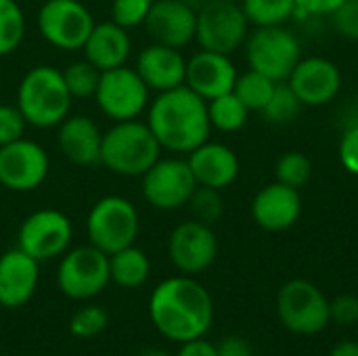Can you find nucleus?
Returning <instances> with one entry per match:
<instances>
[{
    "label": "nucleus",
    "instance_id": "obj_1",
    "mask_svg": "<svg viewBox=\"0 0 358 356\" xmlns=\"http://www.w3.org/2000/svg\"><path fill=\"white\" fill-rule=\"evenodd\" d=\"M153 327L168 340L185 344L203 338L214 321L210 292L189 275L164 279L149 298Z\"/></svg>",
    "mask_w": 358,
    "mask_h": 356
},
{
    "label": "nucleus",
    "instance_id": "obj_2",
    "mask_svg": "<svg viewBox=\"0 0 358 356\" xmlns=\"http://www.w3.org/2000/svg\"><path fill=\"white\" fill-rule=\"evenodd\" d=\"M164 151L172 155H189L195 147L210 138L208 103L189 86L157 92L147 107L145 120Z\"/></svg>",
    "mask_w": 358,
    "mask_h": 356
},
{
    "label": "nucleus",
    "instance_id": "obj_3",
    "mask_svg": "<svg viewBox=\"0 0 358 356\" xmlns=\"http://www.w3.org/2000/svg\"><path fill=\"white\" fill-rule=\"evenodd\" d=\"M15 105L23 113L27 126L48 130L57 128L71 113L73 97L69 94L59 67L36 65L21 78Z\"/></svg>",
    "mask_w": 358,
    "mask_h": 356
},
{
    "label": "nucleus",
    "instance_id": "obj_4",
    "mask_svg": "<svg viewBox=\"0 0 358 356\" xmlns=\"http://www.w3.org/2000/svg\"><path fill=\"white\" fill-rule=\"evenodd\" d=\"M162 151L147 122L138 118L113 122V126L103 132L99 164L111 174L134 178L143 176L162 157Z\"/></svg>",
    "mask_w": 358,
    "mask_h": 356
},
{
    "label": "nucleus",
    "instance_id": "obj_5",
    "mask_svg": "<svg viewBox=\"0 0 358 356\" xmlns=\"http://www.w3.org/2000/svg\"><path fill=\"white\" fill-rule=\"evenodd\" d=\"M141 231L136 206L122 195H105L96 199L86 216L88 243L107 256L134 245Z\"/></svg>",
    "mask_w": 358,
    "mask_h": 356
},
{
    "label": "nucleus",
    "instance_id": "obj_6",
    "mask_svg": "<svg viewBox=\"0 0 358 356\" xmlns=\"http://www.w3.org/2000/svg\"><path fill=\"white\" fill-rule=\"evenodd\" d=\"M243 46L250 69L260 71L275 82H285L302 59V44L285 25L256 27L248 34Z\"/></svg>",
    "mask_w": 358,
    "mask_h": 356
},
{
    "label": "nucleus",
    "instance_id": "obj_7",
    "mask_svg": "<svg viewBox=\"0 0 358 356\" xmlns=\"http://www.w3.org/2000/svg\"><path fill=\"white\" fill-rule=\"evenodd\" d=\"M94 23L90 8L82 0H44L36 15L40 38L65 52L82 50Z\"/></svg>",
    "mask_w": 358,
    "mask_h": 356
},
{
    "label": "nucleus",
    "instance_id": "obj_8",
    "mask_svg": "<svg viewBox=\"0 0 358 356\" xmlns=\"http://www.w3.org/2000/svg\"><path fill=\"white\" fill-rule=\"evenodd\" d=\"M111 283L109 256L92 243L69 248L57 266V287L71 300H90Z\"/></svg>",
    "mask_w": 358,
    "mask_h": 356
},
{
    "label": "nucleus",
    "instance_id": "obj_9",
    "mask_svg": "<svg viewBox=\"0 0 358 356\" xmlns=\"http://www.w3.org/2000/svg\"><path fill=\"white\" fill-rule=\"evenodd\" d=\"M277 317L292 334L317 336L331 323L329 300L315 283L292 279L277 294Z\"/></svg>",
    "mask_w": 358,
    "mask_h": 356
},
{
    "label": "nucleus",
    "instance_id": "obj_10",
    "mask_svg": "<svg viewBox=\"0 0 358 356\" xmlns=\"http://www.w3.org/2000/svg\"><path fill=\"white\" fill-rule=\"evenodd\" d=\"M94 103L99 111L111 122L136 120L147 111L151 103V90L134 67L122 65L101 71Z\"/></svg>",
    "mask_w": 358,
    "mask_h": 356
},
{
    "label": "nucleus",
    "instance_id": "obj_11",
    "mask_svg": "<svg viewBox=\"0 0 358 356\" xmlns=\"http://www.w3.org/2000/svg\"><path fill=\"white\" fill-rule=\"evenodd\" d=\"M250 21L239 2L208 0L197 8L195 42L203 50L233 55L245 44Z\"/></svg>",
    "mask_w": 358,
    "mask_h": 356
},
{
    "label": "nucleus",
    "instance_id": "obj_12",
    "mask_svg": "<svg viewBox=\"0 0 358 356\" xmlns=\"http://www.w3.org/2000/svg\"><path fill=\"white\" fill-rule=\"evenodd\" d=\"M195 189H197V180L189 168V162L180 155L159 157L141 176L143 199L151 208L162 212L185 208Z\"/></svg>",
    "mask_w": 358,
    "mask_h": 356
},
{
    "label": "nucleus",
    "instance_id": "obj_13",
    "mask_svg": "<svg viewBox=\"0 0 358 356\" xmlns=\"http://www.w3.org/2000/svg\"><path fill=\"white\" fill-rule=\"evenodd\" d=\"M73 241L69 216L55 208H42L25 216L17 231V248L38 262L61 258Z\"/></svg>",
    "mask_w": 358,
    "mask_h": 356
},
{
    "label": "nucleus",
    "instance_id": "obj_14",
    "mask_svg": "<svg viewBox=\"0 0 358 356\" xmlns=\"http://www.w3.org/2000/svg\"><path fill=\"white\" fill-rule=\"evenodd\" d=\"M50 174L48 151L31 138L21 136L0 147V187L13 193H31Z\"/></svg>",
    "mask_w": 358,
    "mask_h": 356
},
{
    "label": "nucleus",
    "instance_id": "obj_15",
    "mask_svg": "<svg viewBox=\"0 0 358 356\" xmlns=\"http://www.w3.org/2000/svg\"><path fill=\"white\" fill-rule=\"evenodd\" d=\"M168 256L182 275L195 277L208 271L218 256L214 229L195 218L176 225L168 237Z\"/></svg>",
    "mask_w": 358,
    "mask_h": 356
},
{
    "label": "nucleus",
    "instance_id": "obj_16",
    "mask_svg": "<svg viewBox=\"0 0 358 356\" xmlns=\"http://www.w3.org/2000/svg\"><path fill=\"white\" fill-rule=\"evenodd\" d=\"M302 105L323 107L342 90V71L327 57H302L285 80Z\"/></svg>",
    "mask_w": 358,
    "mask_h": 356
},
{
    "label": "nucleus",
    "instance_id": "obj_17",
    "mask_svg": "<svg viewBox=\"0 0 358 356\" xmlns=\"http://www.w3.org/2000/svg\"><path fill=\"white\" fill-rule=\"evenodd\" d=\"M145 29L153 42L182 50L195 42L197 6L187 0H155L145 19Z\"/></svg>",
    "mask_w": 358,
    "mask_h": 356
},
{
    "label": "nucleus",
    "instance_id": "obj_18",
    "mask_svg": "<svg viewBox=\"0 0 358 356\" xmlns=\"http://www.w3.org/2000/svg\"><path fill=\"white\" fill-rule=\"evenodd\" d=\"M239 71L231 61V55L199 50L187 59L185 86H189L203 101L216 99L233 90Z\"/></svg>",
    "mask_w": 358,
    "mask_h": 356
},
{
    "label": "nucleus",
    "instance_id": "obj_19",
    "mask_svg": "<svg viewBox=\"0 0 358 356\" xmlns=\"http://www.w3.org/2000/svg\"><path fill=\"white\" fill-rule=\"evenodd\" d=\"M250 212L260 229L281 233L298 222L302 214V195L298 189L275 180L254 195Z\"/></svg>",
    "mask_w": 358,
    "mask_h": 356
},
{
    "label": "nucleus",
    "instance_id": "obj_20",
    "mask_svg": "<svg viewBox=\"0 0 358 356\" xmlns=\"http://www.w3.org/2000/svg\"><path fill=\"white\" fill-rule=\"evenodd\" d=\"M38 281H40L38 260H34L19 248L0 254V306L2 308L25 306L34 298Z\"/></svg>",
    "mask_w": 358,
    "mask_h": 356
},
{
    "label": "nucleus",
    "instance_id": "obj_21",
    "mask_svg": "<svg viewBox=\"0 0 358 356\" xmlns=\"http://www.w3.org/2000/svg\"><path fill=\"white\" fill-rule=\"evenodd\" d=\"M187 162L199 187H210L218 191L229 189L239 178L241 170L237 153L229 145L214 143L210 138L195 147L187 155Z\"/></svg>",
    "mask_w": 358,
    "mask_h": 356
},
{
    "label": "nucleus",
    "instance_id": "obj_22",
    "mask_svg": "<svg viewBox=\"0 0 358 356\" xmlns=\"http://www.w3.org/2000/svg\"><path fill=\"white\" fill-rule=\"evenodd\" d=\"M134 69L151 92H166L185 84L187 59L178 48L151 42L136 55Z\"/></svg>",
    "mask_w": 358,
    "mask_h": 356
},
{
    "label": "nucleus",
    "instance_id": "obj_23",
    "mask_svg": "<svg viewBox=\"0 0 358 356\" xmlns=\"http://www.w3.org/2000/svg\"><path fill=\"white\" fill-rule=\"evenodd\" d=\"M103 130L90 115H67L57 126V147L73 166H94L101 157Z\"/></svg>",
    "mask_w": 358,
    "mask_h": 356
},
{
    "label": "nucleus",
    "instance_id": "obj_24",
    "mask_svg": "<svg viewBox=\"0 0 358 356\" xmlns=\"http://www.w3.org/2000/svg\"><path fill=\"white\" fill-rule=\"evenodd\" d=\"M82 50L86 61H90L96 69L107 71L128 63L132 55V38L128 29L109 19L94 23Z\"/></svg>",
    "mask_w": 358,
    "mask_h": 356
},
{
    "label": "nucleus",
    "instance_id": "obj_25",
    "mask_svg": "<svg viewBox=\"0 0 358 356\" xmlns=\"http://www.w3.org/2000/svg\"><path fill=\"white\" fill-rule=\"evenodd\" d=\"M149 275H151V260L136 245H128L109 256L111 283H115L124 290H136V287L145 285Z\"/></svg>",
    "mask_w": 358,
    "mask_h": 356
},
{
    "label": "nucleus",
    "instance_id": "obj_26",
    "mask_svg": "<svg viewBox=\"0 0 358 356\" xmlns=\"http://www.w3.org/2000/svg\"><path fill=\"white\" fill-rule=\"evenodd\" d=\"M208 103V118L210 126L220 132H237L248 124V107L235 97V92L220 94L216 99L206 101Z\"/></svg>",
    "mask_w": 358,
    "mask_h": 356
},
{
    "label": "nucleus",
    "instance_id": "obj_27",
    "mask_svg": "<svg viewBox=\"0 0 358 356\" xmlns=\"http://www.w3.org/2000/svg\"><path fill=\"white\" fill-rule=\"evenodd\" d=\"M239 4L254 27L285 25L296 19V0H241Z\"/></svg>",
    "mask_w": 358,
    "mask_h": 356
},
{
    "label": "nucleus",
    "instance_id": "obj_28",
    "mask_svg": "<svg viewBox=\"0 0 358 356\" xmlns=\"http://www.w3.org/2000/svg\"><path fill=\"white\" fill-rule=\"evenodd\" d=\"M277 82L266 78L264 73L260 71H254V69H248L243 73L237 76L235 80V86H233V92L235 97L248 107V111H260L266 107L273 90H275Z\"/></svg>",
    "mask_w": 358,
    "mask_h": 356
},
{
    "label": "nucleus",
    "instance_id": "obj_29",
    "mask_svg": "<svg viewBox=\"0 0 358 356\" xmlns=\"http://www.w3.org/2000/svg\"><path fill=\"white\" fill-rule=\"evenodd\" d=\"M27 31V19L17 0H0V57L13 55Z\"/></svg>",
    "mask_w": 358,
    "mask_h": 356
},
{
    "label": "nucleus",
    "instance_id": "obj_30",
    "mask_svg": "<svg viewBox=\"0 0 358 356\" xmlns=\"http://www.w3.org/2000/svg\"><path fill=\"white\" fill-rule=\"evenodd\" d=\"M304 105L300 103V99L296 97V92L292 90V86L287 82H277L266 107L262 109V115L268 124L275 126H287L292 124L298 115L300 109Z\"/></svg>",
    "mask_w": 358,
    "mask_h": 356
},
{
    "label": "nucleus",
    "instance_id": "obj_31",
    "mask_svg": "<svg viewBox=\"0 0 358 356\" xmlns=\"http://www.w3.org/2000/svg\"><path fill=\"white\" fill-rule=\"evenodd\" d=\"M61 73L73 99H94V92L101 80V69H96L90 61L86 59L71 61L61 69Z\"/></svg>",
    "mask_w": 358,
    "mask_h": 356
},
{
    "label": "nucleus",
    "instance_id": "obj_32",
    "mask_svg": "<svg viewBox=\"0 0 358 356\" xmlns=\"http://www.w3.org/2000/svg\"><path fill=\"white\" fill-rule=\"evenodd\" d=\"M275 178L294 189H302L313 178V162L302 151H287L275 164Z\"/></svg>",
    "mask_w": 358,
    "mask_h": 356
},
{
    "label": "nucleus",
    "instance_id": "obj_33",
    "mask_svg": "<svg viewBox=\"0 0 358 356\" xmlns=\"http://www.w3.org/2000/svg\"><path fill=\"white\" fill-rule=\"evenodd\" d=\"M222 191L218 189H210V187H199L193 191L191 199H189V210L193 214L195 220L203 222V225H216L222 214H224V201H222Z\"/></svg>",
    "mask_w": 358,
    "mask_h": 356
},
{
    "label": "nucleus",
    "instance_id": "obj_34",
    "mask_svg": "<svg viewBox=\"0 0 358 356\" xmlns=\"http://www.w3.org/2000/svg\"><path fill=\"white\" fill-rule=\"evenodd\" d=\"M107 325H109L107 311L96 304H86L78 308L69 319V332L80 340H90L101 336L107 329Z\"/></svg>",
    "mask_w": 358,
    "mask_h": 356
},
{
    "label": "nucleus",
    "instance_id": "obj_35",
    "mask_svg": "<svg viewBox=\"0 0 358 356\" xmlns=\"http://www.w3.org/2000/svg\"><path fill=\"white\" fill-rule=\"evenodd\" d=\"M155 0H111L109 19L124 29L145 25V19Z\"/></svg>",
    "mask_w": 358,
    "mask_h": 356
},
{
    "label": "nucleus",
    "instance_id": "obj_36",
    "mask_svg": "<svg viewBox=\"0 0 358 356\" xmlns=\"http://www.w3.org/2000/svg\"><path fill=\"white\" fill-rule=\"evenodd\" d=\"M27 122L15 103H0V147L19 141L25 134Z\"/></svg>",
    "mask_w": 358,
    "mask_h": 356
},
{
    "label": "nucleus",
    "instance_id": "obj_37",
    "mask_svg": "<svg viewBox=\"0 0 358 356\" xmlns=\"http://www.w3.org/2000/svg\"><path fill=\"white\" fill-rule=\"evenodd\" d=\"M329 17H331L334 29L340 36L358 42V0H346Z\"/></svg>",
    "mask_w": 358,
    "mask_h": 356
},
{
    "label": "nucleus",
    "instance_id": "obj_38",
    "mask_svg": "<svg viewBox=\"0 0 358 356\" xmlns=\"http://www.w3.org/2000/svg\"><path fill=\"white\" fill-rule=\"evenodd\" d=\"M329 319L340 327H352L358 323V298L355 294H340L329 300Z\"/></svg>",
    "mask_w": 358,
    "mask_h": 356
},
{
    "label": "nucleus",
    "instance_id": "obj_39",
    "mask_svg": "<svg viewBox=\"0 0 358 356\" xmlns=\"http://www.w3.org/2000/svg\"><path fill=\"white\" fill-rule=\"evenodd\" d=\"M338 157H340V164L344 166L346 172L358 176V124L357 126H348L342 132Z\"/></svg>",
    "mask_w": 358,
    "mask_h": 356
},
{
    "label": "nucleus",
    "instance_id": "obj_40",
    "mask_svg": "<svg viewBox=\"0 0 358 356\" xmlns=\"http://www.w3.org/2000/svg\"><path fill=\"white\" fill-rule=\"evenodd\" d=\"M346 0H296V19L329 17Z\"/></svg>",
    "mask_w": 358,
    "mask_h": 356
},
{
    "label": "nucleus",
    "instance_id": "obj_41",
    "mask_svg": "<svg viewBox=\"0 0 358 356\" xmlns=\"http://www.w3.org/2000/svg\"><path fill=\"white\" fill-rule=\"evenodd\" d=\"M218 356H254L250 342L241 336H227L216 344Z\"/></svg>",
    "mask_w": 358,
    "mask_h": 356
},
{
    "label": "nucleus",
    "instance_id": "obj_42",
    "mask_svg": "<svg viewBox=\"0 0 358 356\" xmlns=\"http://www.w3.org/2000/svg\"><path fill=\"white\" fill-rule=\"evenodd\" d=\"M176 356H218V353H216V344L203 338H197V340L180 344V350Z\"/></svg>",
    "mask_w": 358,
    "mask_h": 356
},
{
    "label": "nucleus",
    "instance_id": "obj_43",
    "mask_svg": "<svg viewBox=\"0 0 358 356\" xmlns=\"http://www.w3.org/2000/svg\"><path fill=\"white\" fill-rule=\"evenodd\" d=\"M329 356H358V342H355V340H342V342H338L331 348Z\"/></svg>",
    "mask_w": 358,
    "mask_h": 356
},
{
    "label": "nucleus",
    "instance_id": "obj_44",
    "mask_svg": "<svg viewBox=\"0 0 358 356\" xmlns=\"http://www.w3.org/2000/svg\"><path fill=\"white\" fill-rule=\"evenodd\" d=\"M136 356H172V355H168L166 350H159V348H147V350H141Z\"/></svg>",
    "mask_w": 358,
    "mask_h": 356
},
{
    "label": "nucleus",
    "instance_id": "obj_45",
    "mask_svg": "<svg viewBox=\"0 0 358 356\" xmlns=\"http://www.w3.org/2000/svg\"><path fill=\"white\" fill-rule=\"evenodd\" d=\"M187 2H191V4H193V6H195V4H197V0H187Z\"/></svg>",
    "mask_w": 358,
    "mask_h": 356
},
{
    "label": "nucleus",
    "instance_id": "obj_46",
    "mask_svg": "<svg viewBox=\"0 0 358 356\" xmlns=\"http://www.w3.org/2000/svg\"><path fill=\"white\" fill-rule=\"evenodd\" d=\"M229 2H241V0H229Z\"/></svg>",
    "mask_w": 358,
    "mask_h": 356
},
{
    "label": "nucleus",
    "instance_id": "obj_47",
    "mask_svg": "<svg viewBox=\"0 0 358 356\" xmlns=\"http://www.w3.org/2000/svg\"><path fill=\"white\" fill-rule=\"evenodd\" d=\"M357 59H358V57H357Z\"/></svg>",
    "mask_w": 358,
    "mask_h": 356
}]
</instances>
